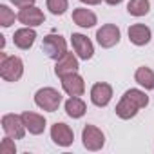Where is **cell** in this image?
<instances>
[{
  "instance_id": "1",
  "label": "cell",
  "mask_w": 154,
  "mask_h": 154,
  "mask_svg": "<svg viewBox=\"0 0 154 154\" xmlns=\"http://www.w3.org/2000/svg\"><path fill=\"white\" fill-rule=\"evenodd\" d=\"M147 105H149V96L143 91H140V89H129L122 96V100L118 102V105H116L114 111H116V114L122 120H131V118H134L138 114L140 109H143Z\"/></svg>"
},
{
  "instance_id": "2",
  "label": "cell",
  "mask_w": 154,
  "mask_h": 154,
  "mask_svg": "<svg viewBox=\"0 0 154 154\" xmlns=\"http://www.w3.org/2000/svg\"><path fill=\"white\" fill-rule=\"evenodd\" d=\"M24 74V63L18 56H8L0 53V76L6 82H18Z\"/></svg>"
},
{
  "instance_id": "3",
  "label": "cell",
  "mask_w": 154,
  "mask_h": 154,
  "mask_svg": "<svg viewBox=\"0 0 154 154\" xmlns=\"http://www.w3.org/2000/svg\"><path fill=\"white\" fill-rule=\"evenodd\" d=\"M35 103H36L40 109H44V111L54 112V111L60 107V103H62V94H60L56 89H53V87H44V89L36 91V94H35Z\"/></svg>"
},
{
  "instance_id": "4",
  "label": "cell",
  "mask_w": 154,
  "mask_h": 154,
  "mask_svg": "<svg viewBox=\"0 0 154 154\" xmlns=\"http://www.w3.org/2000/svg\"><path fill=\"white\" fill-rule=\"evenodd\" d=\"M42 51L51 58V60H58L62 58L65 53H67V42L65 38H62L60 35H47L44 36V42H42Z\"/></svg>"
},
{
  "instance_id": "5",
  "label": "cell",
  "mask_w": 154,
  "mask_h": 154,
  "mask_svg": "<svg viewBox=\"0 0 154 154\" xmlns=\"http://www.w3.org/2000/svg\"><path fill=\"white\" fill-rule=\"evenodd\" d=\"M2 129L6 132V136L13 138V140H22L26 136V125L22 120V114H6L2 118Z\"/></svg>"
},
{
  "instance_id": "6",
  "label": "cell",
  "mask_w": 154,
  "mask_h": 154,
  "mask_svg": "<svg viewBox=\"0 0 154 154\" xmlns=\"http://www.w3.org/2000/svg\"><path fill=\"white\" fill-rule=\"evenodd\" d=\"M82 140H84V147L87 150H100L105 143V136L103 132L94 127V125H85L82 131Z\"/></svg>"
},
{
  "instance_id": "7",
  "label": "cell",
  "mask_w": 154,
  "mask_h": 154,
  "mask_svg": "<svg viewBox=\"0 0 154 154\" xmlns=\"http://www.w3.org/2000/svg\"><path fill=\"white\" fill-rule=\"evenodd\" d=\"M96 40L102 47L109 49V47H114L118 42H120V29L118 26L114 24H105L102 26L98 31H96Z\"/></svg>"
},
{
  "instance_id": "8",
  "label": "cell",
  "mask_w": 154,
  "mask_h": 154,
  "mask_svg": "<svg viewBox=\"0 0 154 154\" xmlns=\"http://www.w3.org/2000/svg\"><path fill=\"white\" fill-rule=\"evenodd\" d=\"M71 42H72V49H74V53H76V56H78V58H82V60H89V58H93V54H94V47H93V42H91L85 35L72 33Z\"/></svg>"
},
{
  "instance_id": "9",
  "label": "cell",
  "mask_w": 154,
  "mask_h": 154,
  "mask_svg": "<svg viewBox=\"0 0 154 154\" xmlns=\"http://www.w3.org/2000/svg\"><path fill=\"white\" fill-rule=\"evenodd\" d=\"M62 87L69 96H82L84 91H85L84 78L78 72H71V74L62 76Z\"/></svg>"
},
{
  "instance_id": "10",
  "label": "cell",
  "mask_w": 154,
  "mask_h": 154,
  "mask_svg": "<svg viewBox=\"0 0 154 154\" xmlns=\"http://www.w3.org/2000/svg\"><path fill=\"white\" fill-rule=\"evenodd\" d=\"M17 18H18L24 26H27V27H36V26H42V24H44V20H45V17H44L42 9H38L36 6H27V8H22V9L18 11Z\"/></svg>"
},
{
  "instance_id": "11",
  "label": "cell",
  "mask_w": 154,
  "mask_h": 154,
  "mask_svg": "<svg viewBox=\"0 0 154 154\" xmlns=\"http://www.w3.org/2000/svg\"><path fill=\"white\" fill-rule=\"evenodd\" d=\"M112 98V87L105 82H98L91 87V102L96 107H105Z\"/></svg>"
},
{
  "instance_id": "12",
  "label": "cell",
  "mask_w": 154,
  "mask_h": 154,
  "mask_svg": "<svg viewBox=\"0 0 154 154\" xmlns=\"http://www.w3.org/2000/svg\"><path fill=\"white\" fill-rule=\"evenodd\" d=\"M51 140L56 143V145H60V147H69L71 143H72V140H74V134H72V129L69 127V125H65V123H54L53 127H51Z\"/></svg>"
},
{
  "instance_id": "13",
  "label": "cell",
  "mask_w": 154,
  "mask_h": 154,
  "mask_svg": "<svg viewBox=\"0 0 154 154\" xmlns=\"http://www.w3.org/2000/svg\"><path fill=\"white\" fill-rule=\"evenodd\" d=\"M78 71V58L72 53H65L62 58L56 60V65H54V72L56 76H65V74H71V72H76Z\"/></svg>"
},
{
  "instance_id": "14",
  "label": "cell",
  "mask_w": 154,
  "mask_h": 154,
  "mask_svg": "<svg viewBox=\"0 0 154 154\" xmlns=\"http://www.w3.org/2000/svg\"><path fill=\"white\" fill-rule=\"evenodd\" d=\"M22 120H24L26 129L31 134H42L44 129H45V118L42 114H38V112L26 111V112H22Z\"/></svg>"
},
{
  "instance_id": "15",
  "label": "cell",
  "mask_w": 154,
  "mask_h": 154,
  "mask_svg": "<svg viewBox=\"0 0 154 154\" xmlns=\"http://www.w3.org/2000/svg\"><path fill=\"white\" fill-rule=\"evenodd\" d=\"M35 38H36V31L33 27H27V26L15 31V35H13V42L18 49H29L35 44Z\"/></svg>"
},
{
  "instance_id": "16",
  "label": "cell",
  "mask_w": 154,
  "mask_h": 154,
  "mask_svg": "<svg viewBox=\"0 0 154 154\" xmlns=\"http://www.w3.org/2000/svg\"><path fill=\"white\" fill-rule=\"evenodd\" d=\"M129 40L134 45H145L150 42V29L143 24H134L129 27Z\"/></svg>"
},
{
  "instance_id": "17",
  "label": "cell",
  "mask_w": 154,
  "mask_h": 154,
  "mask_svg": "<svg viewBox=\"0 0 154 154\" xmlns=\"http://www.w3.org/2000/svg\"><path fill=\"white\" fill-rule=\"evenodd\" d=\"M72 20L76 26L80 27H93L96 24V15L91 11V9H85V8H76L72 11Z\"/></svg>"
},
{
  "instance_id": "18",
  "label": "cell",
  "mask_w": 154,
  "mask_h": 154,
  "mask_svg": "<svg viewBox=\"0 0 154 154\" xmlns=\"http://www.w3.org/2000/svg\"><path fill=\"white\" fill-rule=\"evenodd\" d=\"M87 107H85V102L78 96H71L67 102H65V112L71 116V118H82L85 114Z\"/></svg>"
},
{
  "instance_id": "19",
  "label": "cell",
  "mask_w": 154,
  "mask_h": 154,
  "mask_svg": "<svg viewBox=\"0 0 154 154\" xmlns=\"http://www.w3.org/2000/svg\"><path fill=\"white\" fill-rule=\"evenodd\" d=\"M134 80L145 89H154V72H152V69H149L145 65L138 67V71L134 74Z\"/></svg>"
},
{
  "instance_id": "20",
  "label": "cell",
  "mask_w": 154,
  "mask_h": 154,
  "mask_svg": "<svg viewBox=\"0 0 154 154\" xmlns=\"http://www.w3.org/2000/svg\"><path fill=\"white\" fill-rule=\"evenodd\" d=\"M150 9V2L149 0H131L127 4V11L132 17H145Z\"/></svg>"
},
{
  "instance_id": "21",
  "label": "cell",
  "mask_w": 154,
  "mask_h": 154,
  "mask_svg": "<svg viewBox=\"0 0 154 154\" xmlns=\"http://www.w3.org/2000/svg\"><path fill=\"white\" fill-rule=\"evenodd\" d=\"M15 24V13L8 6H0V26L2 27H11Z\"/></svg>"
},
{
  "instance_id": "22",
  "label": "cell",
  "mask_w": 154,
  "mask_h": 154,
  "mask_svg": "<svg viewBox=\"0 0 154 154\" xmlns=\"http://www.w3.org/2000/svg\"><path fill=\"white\" fill-rule=\"evenodd\" d=\"M69 8V2L67 0H47V9L53 13V15H63Z\"/></svg>"
},
{
  "instance_id": "23",
  "label": "cell",
  "mask_w": 154,
  "mask_h": 154,
  "mask_svg": "<svg viewBox=\"0 0 154 154\" xmlns=\"http://www.w3.org/2000/svg\"><path fill=\"white\" fill-rule=\"evenodd\" d=\"M15 152H17V147H15L13 138L6 136L2 140V143H0V154H15Z\"/></svg>"
},
{
  "instance_id": "24",
  "label": "cell",
  "mask_w": 154,
  "mask_h": 154,
  "mask_svg": "<svg viewBox=\"0 0 154 154\" xmlns=\"http://www.w3.org/2000/svg\"><path fill=\"white\" fill-rule=\"evenodd\" d=\"M11 2L17 6V8H27V6H35V0H11Z\"/></svg>"
},
{
  "instance_id": "25",
  "label": "cell",
  "mask_w": 154,
  "mask_h": 154,
  "mask_svg": "<svg viewBox=\"0 0 154 154\" xmlns=\"http://www.w3.org/2000/svg\"><path fill=\"white\" fill-rule=\"evenodd\" d=\"M80 2H84V4H87V6H98L102 0H80Z\"/></svg>"
},
{
  "instance_id": "26",
  "label": "cell",
  "mask_w": 154,
  "mask_h": 154,
  "mask_svg": "<svg viewBox=\"0 0 154 154\" xmlns=\"http://www.w3.org/2000/svg\"><path fill=\"white\" fill-rule=\"evenodd\" d=\"M105 2H107L109 6H118L120 2H123V0H105Z\"/></svg>"
}]
</instances>
